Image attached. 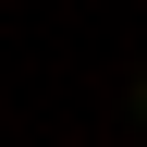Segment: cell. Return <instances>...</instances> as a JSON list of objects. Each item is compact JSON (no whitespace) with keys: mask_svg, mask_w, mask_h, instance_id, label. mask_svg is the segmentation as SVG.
Returning <instances> with one entry per match:
<instances>
[{"mask_svg":"<svg viewBox=\"0 0 147 147\" xmlns=\"http://www.w3.org/2000/svg\"><path fill=\"white\" fill-rule=\"evenodd\" d=\"M135 110H147V86H135Z\"/></svg>","mask_w":147,"mask_h":147,"instance_id":"1","label":"cell"}]
</instances>
